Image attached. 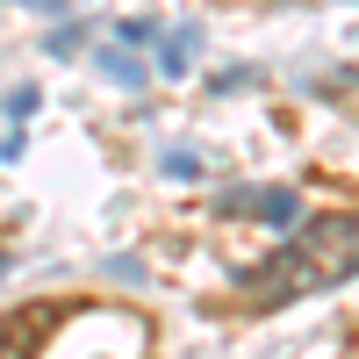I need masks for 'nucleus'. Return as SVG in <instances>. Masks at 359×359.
Listing matches in <instances>:
<instances>
[{
	"label": "nucleus",
	"instance_id": "f257e3e1",
	"mask_svg": "<svg viewBox=\"0 0 359 359\" xmlns=\"http://www.w3.org/2000/svg\"><path fill=\"white\" fill-rule=\"evenodd\" d=\"M266 266H280V273H245V287L302 294V287H323V280L359 273V216H316V223H302V230L287 237V252L266 259Z\"/></svg>",
	"mask_w": 359,
	"mask_h": 359
},
{
	"label": "nucleus",
	"instance_id": "f03ea898",
	"mask_svg": "<svg viewBox=\"0 0 359 359\" xmlns=\"http://www.w3.org/2000/svg\"><path fill=\"white\" fill-rule=\"evenodd\" d=\"M57 316H65V309H43V302L0 316V359H36L50 345V331H57Z\"/></svg>",
	"mask_w": 359,
	"mask_h": 359
},
{
	"label": "nucleus",
	"instance_id": "7ed1b4c3",
	"mask_svg": "<svg viewBox=\"0 0 359 359\" xmlns=\"http://www.w3.org/2000/svg\"><path fill=\"white\" fill-rule=\"evenodd\" d=\"M294 208H302V194H294V187H259V194H223V216H266L273 230H294Z\"/></svg>",
	"mask_w": 359,
	"mask_h": 359
},
{
	"label": "nucleus",
	"instance_id": "20e7f679",
	"mask_svg": "<svg viewBox=\"0 0 359 359\" xmlns=\"http://www.w3.org/2000/svg\"><path fill=\"white\" fill-rule=\"evenodd\" d=\"M194 65V29H165V50H158V72L165 79H180Z\"/></svg>",
	"mask_w": 359,
	"mask_h": 359
},
{
	"label": "nucleus",
	"instance_id": "39448f33",
	"mask_svg": "<svg viewBox=\"0 0 359 359\" xmlns=\"http://www.w3.org/2000/svg\"><path fill=\"white\" fill-rule=\"evenodd\" d=\"M101 72H108L115 86H137V79H144V65H137L130 50H101Z\"/></svg>",
	"mask_w": 359,
	"mask_h": 359
},
{
	"label": "nucleus",
	"instance_id": "423d86ee",
	"mask_svg": "<svg viewBox=\"0 0 359 359\" xmlns=\"http://www.w3.org/2000/svg\"><path fill=\"white\" fill-rule=\"evenodd\" d=\"M158 36H165V29H158V22H144V15L123 22V43H158Z\"/></svg>",
	"mask_w": 359,
	"mask_h": 359
},
{
	"label": "nucleus",
	"instance_id": "0eeeda50",
	"mask_svg": "<svg viewBox=\"0 0 359 359\" xmlns=\"http://www.w3.org/2000/svg\"><path fill=\"white\" fill-rule=\"evenodd\" d=\"M165 172H172V180H194L201 158H194V151H165Z\"/></svg>",
	"mask_w": 359,
	"mask_h": 359
},
{
	"label": "nucleus",
	"instance_id": "6e6552de",
	"mask_svg": "<svg viewBox=\"0 0 359 359\" xmlns=\"http://www.w3.org/2000/svg\"><path fill=\"white\" fill-rule=\"evenodd\" d=\"M0 273H8V266H0Z\"/></svg>",
	"mask_w": 359,
	"mask_h": 359
}]
</instances>
